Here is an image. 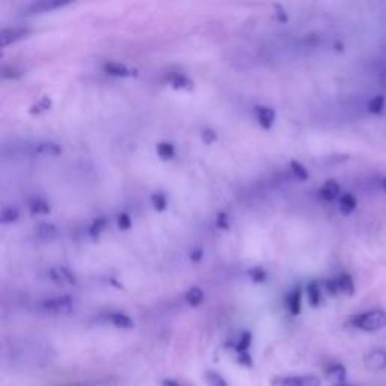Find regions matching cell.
I'll return each mask as SVG.
<instances>
[{"instance_id": "cell-30", "label": "cell", "mask_w": 386, "mask_h": 386, "mask_svg": "<svg viewBox=\"0 0 386 386\" xmlns=\"http://www.w3.org/2000/svg\"><path fill=\"white\" fill-rule=\"evenodd\" d=\"M118 226H119V229H122V231L130 229V226H132V219H130V216H128L127 213L118 215Z\"/></svg>"}, {"instance_id": "cell-37", "label": "cell", "mask_w": 386, "mask_h": 386, "mask_svg": "<svg viewBox=\"0 0 386 386\" xmlns=\"http://www.w3.org/2000/svg\"><path fill=\"white\" fill-rule=\"evenodd\" d=\"M382 190H383V192H386V177L383 178V180H382Z\"/></svg>"}, {"instance_id": "cell-32", "label": "cell", "mask_w": 386, "mask_h": 386, "mask_svg": "<svg viewBox=\"0 0 386 386\" xmlns=\"http://www.w3.org/2000/svg\"><path fill=\"white\" fill-rule=\"evenodd\" d=\"M202 139L205 140V143H213L215 140H218V135L211 130H205L202 133Z\"/></svg>"}, {"instance_id": "cell-5", "label": "cell", "mask_w": 386, "mask_h": 386, "mask_svg": "<svg viewBox=\"0 0 386 386\" xmlns=\"http://www.w3.org/2000/svg\"><path fill=\"white\" fill-rule=\"evenodd\" d=\"M50 277H52V281H55L56 284H65V285L76 284V276L67 267H53L50 270Z\"/></svg>"}, {"instance_id": "cell-21", "label": "cell", "mask_w": 386, "mask_h": 386, "mask_svg": "<svg viewBox=\"0 0 386 386\" xmlns=\"http://www.w3.org/2000/svg\"><path fill=\"white\" fill-rule=\"evenodd\" d=\"M385 97L383 95H376V97H373L371 100H370V103H368V112H371V113H374V115H379V113H382L383 109H385Z\"/></svg>"}, {"instance_id": "cell-1", "label": "cell", "mask_w": 386, "mask_h": 386, "mask_svg": "<svg viewBox=\"0 0 386 386\" xmlns=\"http://www.w3.org/2000/svg\"><path fill=\"white\" fill-rule=\"evenodd\" d=\"M352 325L360 331L374 332L386 328V312L385 311H370L362 312L352 318Z\"/></svg>"}, {"instance_id": "cell-34", "label": "cell", "mask_w": 386, "mask_h": 386, "mask_svg": "<svg viewBox=\"0 0 386 386\" xmlns=\"http://www.w3.org/2000/svg\"><path fill=\"white\" fill-rule=\"evenodd\" d=\"M202 256H204L202 249H195V250H192V253H190V260H192L193 263L201 261V260H202Z\"/></svg>"}, {"instance_id": "cell-11", "label": "cell", "mask_w": 386, "mask_h": 386, "mask_svg": "<svg viewBox=\"0 0 386 386\" xmlns=\"http://www.w3.org/2000/svg\"><path fill=\"white\" fill-rule=\"evenodd\" d=\"M367 365L371 370H383L386 367V353L382 350H374L367 356Z\"/></svg>"}, {"instance_id": "cell-10", "label": "cell", "mask_w": 386, "mask_h": 386, "mask_svg": "<svg viewBox=\"0 0 386 386\" xmlns=\"http://www.w3.org/2000/svg\"><path fill=\"white\" fill-rule=\"evenodd\" d=\"M104 73H108L111 76H115V77H128V76L133 74V71L128 67H125V65L119 63V62H109V63H106L104 65Z\"/></svg>"}, {"instance_id": "cell-27", "label": "cell", "mask_w": 386, "mask_h": 386, "mask_svg": "<svg viewBox=\"0 0 386 386\" xmlns=\"http://www.w3.org/2000/svg\"><path fill=\"white\" fill-rule=\"evenodd\" d=\"M249 277L253 281V282H264L267 281V272L261 267H253L248 272Z\"/></svg>"}, {"instance_id": "cell-19", "label": "cell", "mask_w": 386, "mask_h": 386, "mask_svg": "<svg viewBox=\"0 0 386 386\" xmlns=\"http://www.w3.org/2000/svg\"><path fill=\"white\" fill-rule=\"evenodd\" d=\"M202 301H204V291L199 287H192V288L187 290L186 302L190 306H198V305L202 304Z\"/></svg>"}, {"instance_id": "cell-9", "label": "cell", "mask_w": 386, "mask_h": 386, "mask_svg": "<svg viewBox=\"0 0 386 386\" xmlns=\"http://www.w3.org/2000/svg\"><path fill=\"white\" fill-rule=\"evenodd\" d=\"M28 33V30L25 29H5L0 35V42L3 47H6L11 42H15L17 39L23 38Z\"/></svg>"}, {"instance_id": "cell-14", "label": "cell", "mask_w": 386, "mask_h": 386, "mask_svg": "<svg viewBox=\"0 0 386 386\" xmlns=\"http://www.w3.org/2000/svg\"><path fill=\"white\" fill-rule=\"evenodd\" d=\"M29 210L32 215H36V216H44V215H49L50 213V205L47 201H44L42 198H35L30 204H29Z\"/></svg>"}, {"instance_id": "cell-38", "label": "cell", "mask_w": 386, "mask_h": 386, "mask_svg": "<svg viewBox=\"0 0 386 386\" xmlns=\"http://www.w3.org/2000/svg\"><path fill=\"white\" fill-rule=\"evenodd\" d=\"M336 386H349V385H336Z\"/></svg>"}, {"instance_id": "cell-4", "label": "cell", "mask_w": 386, "mask_h": 386, "mask_svg": "<svg viewBox=\"0 0 386 386\" xmlns=\"http://www.w3.org/2000/svg\"><path fill=\"white\" fill-rule=\"evenodd\" d=\"M255 116H256L258 124H260L263 128L269 130V128H272V125L275 124L276 112L275 109H272V108H269V106H256V108H255Z\"/></svg>"}, {"instance_id": "cell-16", "label": "cell", "mask_w": 386, "mask_h": 386, "mask_svg": "<svg viewBox=\"0 0 386 386\" xmlns=\"http://www.w3.org/2000/svg\"><path fill=\"white\" fill-rule=\"evenodd\" d=\"M67 5V2H57V0H44V2H39V3H35L32 5L30 11H38V12H47V11H52V9H56V8H60Z\"/></svg>"}, {"instance_id": "cell-6", "label": "cell", "mask_w": 386, "mask_h": 386, "mask_svg": "<svg viewBox=\"0 0 386 386\" xmlns=\"http://www.w3.org/2000/svg\"><path fill=\"white\" fill-rule=\"evenodd\" d=\"M336 281V287H338V291L341 294H347V296H352L355 293V282H353V277L347 273H342V275L336 276L335 277Z\"/></svg>"}, {"instance_id": "cell-23", "label": "cell", "mask_w": 386, "mask_h": 386, "mask_svg": "<svg viewBox=\"0 0 386 386\" xmlns=\"http://www.w3.org/2000/svg\"><path fill=\"white\" fill-rule=\"evenodd\" d=\"M290 169H291L293 175H294L297 180H301V181H306V180L309 178L308 169H306L302 163H299V162H291V163H290Z\"/></svg>"}, {"instance_id": "cell-22", "label": "cell", "mask_w": 386, "mask_h": 386, "mask_svg": "<svg viewBox=\"0 0 386 386\" xmlns=\"http://www.w3.org/2000/svg\"><path fill=\"white\" fill-rule=\"evenodd\" d=\"M36 232H38V235H39L41 239L49 240V239H53L56 234H57V229H56V226L50 225V223H41V225L38 226Z\"/></svg>"}, {"instance_id": "cell-20", "label": "cell", "mask_w": 386, "mask_h": 386, "mask_svg": "<svg viewBox=\"0 0 386 386\" xmlns=\"http://www.w3.org/2000/svg\"><path fill=\"white\" fill-rule=\"evenodd\" d=\"M326 374H328V377L332 379V380L342 383L344 379H346V368H344L342 365H339V363H338V365H332V367L328 368Z\"/></svg>"}, {"instance_id": "cell-25", "label": "cell", "mask_w": 386, "mask_h": 386, "mask_svg": "<svg viewBox=\"0 0 386 386\" xmlns=\"http://www.w3.org/2000/svg\"><path fill=\"white\" fill-rule=\"evenodd\" d=\"M205 380L210 386H228L226 380L222 377L221 374H218L215 371H207L205 373Z\"/></svg>"}, {"instance_id": "cell-12", "label": "cell", "mask_w": 386, "mask_h": 386, "mask_svg": "<svg viewBox=\"0 0 386 386\" xmlns=\"http://www.w3.org/2000/svg\"><path fill=\"white\" fill-rule=\"evenodd\" d=\"M306 294H308V302L311 306H318L320 302H321V290H320V285L318 282H309L308 287H306Z\"/></svg>"}, {"instance_id": "cell-3", "label": "cell", "mask_w": 386, "mask_h": 386, "mask_svg": "<svg viewBox=\"0 0 386 386\" xmlns=\"http://www.w3.org/2000/svg\"><path fill=\"white\" fill-rule=\"evenodd\" d=\"M42 309L53 314H67L73 309V299L70 296H57L42 302Z\"/></svg>"}, {"instance_id": "cell-33", "label": "cell", "mask_w": 386, "mask_h": 386, "mask_svg": "<svg viewBox=\"0 0 386 386\" xmlns=\"http://www.w3.org/2000/svg\"><path fill=\"white\" fill-rule=\"evenodd\" d=\"M216 225L222 228V229H226L228 228V218H226V215H219L218 216V219H216Z\"/></svg>"}, {"instance_id": "cell-24", "label": "cell", "mask_w": 386, "mask_h": 386, "mask_svg": "<svg viewBox=\"0 0 386 386\" xmlns=\"http://www.w3.org/2000/svg\"><path fill=\"white\" fill-rule=\"evenodd\" d=\"M169 83H170V86L175 88V89H186V88H189V86L192 84V82H190L186 76H180V74L172 76Z\"/></svg>"}, {"instance_id": "cell-7", "label": "cell", "mask_w": 386, "mask_h": 386, "mask_svg": "<svg viewBox=\"0 0 386 386\" xmlns=\"http://www.w3.org/2000/svg\"><path fill=\"white\" fill-rule=\"evenodd\" d=\"M320 196H321V199H325V201H328V202L335 201V199L339 196V184H338L335 180L326 181V183L321 186V189H320Z\"/></svg>"}, {"instance_id": "cell-8", "label": "cell", "mask_w": 386, "mask_h": 386, "mask_svg": "<svg viewBox=\"0 0 386 386\" xmlns=\"http://www.w3.org/2000/svg\"><path fill=\"white\" fill-rule=\"evenodd\" d=\"M108 320L111 321L113 326L119 328V329H132L135 326V321L127 315V314H122V312H113V314H109Z\"/></svg>"}, {"instance_id": "cell-18", "label": "cell", "mask_w": 386, "mask_h": 386, "mask_svg": "<svg viewBox=\"0 0 386 386\" xmlns=\"http://www.w3.org/2000/svg\"><path fill=\"white\" fill-rule=\"evenodd\" d=\"M60 151H62L60 146L55 142H42L36 148V153L42 154V156H59Z\"/></svg>"}, {"instance_id": "cell-2", "label": "cell", "mask_w": 386, "mask_h": 386, "mask_svg": "<svg viewBox=\"0 0 386 386\" xmlns=\"http://www.w3.org/2000/svg\"><path fill=\"white\" fill-rule=\"evenodd\" d=\"M321 380L317 376L306 374V376H287L277 377L273 380V386H320Z\"/></svg>"}, {"instance_id": "cell-29", "label": "cell", "mask_w": 386, "mask_h": 386, "mask_svg": "<svg viewBox=\"0 0 386 386\" xmlns=\"http://www.w3.org/2000/svg\"><path fill=\"white\" fill-rule=\"evenodd\" d=\"M250 333L249 332H245L243 335H242V338H240V341H239V344H237V352L239 353H243V352H248L249 346H250Z\"/></svg>"}, {"instance_id": "cell-13", "label": "cell", "mask_w": 386, "mask_h": 386, "mask_svg": "<svg viewBox=\"0 0 386 386\" xmlns=\"http://www.w3.org/2000/svg\"><path fill=\"white\" fill-rule=\"evenodd\" d=\"M356 198L350 193H346L339 198V211L344 213V215H350L356 210Z\"/></svg>"}, {"instance_id": "cell-35", "label": "cell", "mask_w": 386, "mask_h": 386, "mask_svg": "<svg viewBox=\"0 0 386 386\" xmlns=\"http://www.w3.org/2000/svg\"><path fill=\"white\" fill-rule=\"evenodd\" d=\"M106 226V221L104 219H101V221H97L95 223H94V226L91 228L92 229V232L94 231H97V232H100V231H103V228Z\"/></svg>"}, {"instance_id": "cell-28", "label": "cell", "mask_w": 386, "mask_h": 386, "mask_svg": "<svg viewBox=\"0 0 386 386\" xmlns=\"http://www.w3.org/2000/svg\"><path fill=\"white\" fill-rule=\"evenodd\" d=\"M18 218V211L12 207H6L2 211V223H11V222L17 221Z\"/></svg>"}, {"instance_id": "cell-17", "label": "cell", "mask_w": 386, "mask_h": 386, "mask_svg": "<svg viewBox=\"0 0 386 386\" xmlns=\"http://www.w3.org/2000/svg\"><path fill=\"white\" fill-rule=\"evenodd\" d=\"M159 157L162 160H170L175 157V146L170 143V142H160L156 148Z\"/></svg>"}, {"instance_id": "cell-26", "label": "cell", "mask_w": 386, "mask_h": 386, "mask_svg": "<svg viewBox=\"0 0 386 386\" xmlns=\"http://www.w3.org/2000/svg\"><path fill=\"white\" fill-rule=\"evenodd\" d=\"M151 202H153V207L157 210V211H163L167 207V201H166V196L163 193H154L151 196Z\"/></svg>"}, {"instance_id": "cell-15", "label": "cell", "mask_w": 386, "mask_h": 386, "mask_svg": "<svg viewBox=\"0 0 386 386\" xmlns=\"http://www.w3.org/2000/svg\"><path fill=\"white\" fill-rule=\"evenodd\" d=\"M288 311L293 314V315H297L302 309V293L301 290H294L290 296H288Z\"/></svg>"}, {"instance_id": "cell-31", "label": "cell", "mask_w": 386, "mask_h": 386, "mask_svg": "<svg viewBox=\"0 0 386 386\" xmlns=\"http://www.w3.org/2000/svg\"><path fill=\"white\" fill-rule=\"evenodd\" d=\"M326 290H328V293H329V294H332V296H336V294H339V291H338V287H336V281H335V277L326 282Z\"/></svg>"}, {"instance_id": "cell-36", "label": "cell", "mask_w": 386, "mask_h": 386, "mask_svg": "<svg viewBox=\"0 0 386 386\" xmlns=\"http://www.w3.org/2000/svg\"><path fill=\"white\" fill-rule=\"evenodd\" d=\"M162 386H181L180 383H177L175 380H170V379H166L162 382Z\"/></svg>"}]
</instances>
